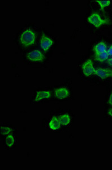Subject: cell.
<instances>
[{"label": "cell", "instance_id": "6da1fadb", "mask_svg": "<svg viewBox=\"0 0 112 170\" xmlns=\"http://www.w3.org/2000/svg\"><path fill=\"white\" fill-rule=\"evenodd\" d=\"M36 35L34 31L30 28L23 31L19 37V42L24 47H28L33 45L36 41Z\"/></svg>", "mask_w": 112, "mask_h": 170}, {"label": "cell", "instance_id": "7a4b0ae2", "mask_svg": "<svg viewBox=\"0 0 112 170\" xmlns=\"http://www.w3.org/2000/svg\"><path fill=\"white\" fill-rule=\"evenodd\" d=\"M87 21L97 28L100 27L103 25L110 23V21L108 19H102L100 16L97 13H93L87 18Z\"/></svg>", "mask_w": 112, "mask_h": 170}, {"label": "cell", "instance_id": "3957f363", "mask_svg": "<svg viewBox=\"0 0 112 170\" xmlns=\"http://www.w3.org/2000/svg\"><path fill=\"white\" fill-rule=\"evenodd\" d=\"M26 56L28 60L32 62H42L45 58L43 53L40 50L29 52L27 53Z\"/></svg>", "mask_w": 112, "mask_h": 170}, {"label": "cell", "instance_id": "277c9868", "mask_svg": "<svg viewBox=\"0 0 112 170\" xmlns=\"http://www.w3.org/2000/svg\"><path fill=\"white\" fill-rule=\"evenodd\" d=\"M82 69L83 74L86 77H90L94 74L95 68L93 65V61L91 59H88L84 62L82 66Z\"/></svg>", "mask_w": 112, "mask_h": 170}, {"label": "cell", "instance_id": "5b68a950", "mask_svg": "<svg viewBox=\"0 0 112 170\" xmlns=\"http://www.w3.org/2000/svg\"><path fill=\"white\" fill-rule=\"evenodd\" d=\"M54 42L49 37L46 36L43 33L42 34L40 39V46L44 52H47L52 46Z\"/></svg>", "mask_w": 112, "mask_h": 170}, {"label": "cell", "instance_id": "8992f818", "mask_svg": "<svg viewBox=\"0 0 112 170\" xmlns=\"http://www.w3.org/2000/svg\"><path fill=\"white\" fill-rule=\"evenodd\" d=\"M94 74L102 79L112 77V69L109 68H97L95 69Z\"/></svg>", "mask_w": 112, "mask_h": 170}, {"label": "cell", "instance_id": "52a82bcc", "mask_svg": "<svg viewBox=\"0 0 112 170\" xmlns=\"http://www.w3.org/2000/svg\"><path fill=\"white\" fill-rule=\"evenodd\" d=\"M55 97L58 99H63L68 98L69 95V91L66 88H60L55 90Z\"/></svg>", "mask_w": 112, "mask_h": 170}, {"label": "cell", "instance_id": "ba28073f", "mask_svg": "<svg viewBox=\"0 0 112 170\" xmlns=\"http://www.w3.org/2000/svg\"><path fill=\"white\" fill-rule=\"evenodd\" d=\"M51 96V93L49 91H39L36 93L35 101L38 102L45 99H49Z\"/></svg>", "mask_w": 112, "mask_h": 170}, {"label": "cell", "instance_id": "9c48e42d", "mask_svg": "<svg viewBox=\"0 0 112 170\" xmlns=\"http://www.w3.org/2000/svg\"><path fill=\"white\" fill-rule=\"evenodd\" d=\"M60 123L58 118L55 116H52L50 123H49V128L53 130H56L60 129Z\"/></svg>", "mask_w": 112, "mask_h": 170}, {"label": "cell", "instance_id": "30bf717a", "mask_svg": "<svg viewBox=\"0 0 112 170\" xmlns=\"http://www.w3.org/2000/svg\"><path fill=\"white\" fill-rule=\"evenodd\" d=\"M109 54L108 52H103L101 53H95L94 59L97 62H102L107 60L109 57Z\"/></svg>", "mask_w": 112, "mask_h": 170}, {"label": "cell", "instance_id": "8fae6325", "mask_svg": "<svg viewBox=\"0 0 112 170\" xmlns=\"http://www.w3.org/2000/svg\"><path fill=\"white\" fill-rule=\"evenodd\" d=\"M93 50L95 53L107 51V45L104 41H100L94 46Z\"/></svg>", "mask_w": 112, "mask_h": 170}, {"label": "cell", "instance_id": "7c38bea8", "mask_svg": "<svg viewBox=\"0 0 112 170\" xmlns=\"http://www.w3.org/2000/svg\"><path fill=\"white\" fill-rule=\"evenodd\" d=\"M58 119L60 124L63 126H66L70 123L71 122V118L68 114H64L59 116Z\"/></svg>", "mask_w": 112, "mask_h": 170}, {"label": "cell", "instance_id": "4fadbf2b", "mask_svg": "<svg viewBox=\"0 0 112 170\" xmlns=\"http://www.w3.org/2000/svg\"><path fill=\"white\" fill-rule=\"evenodd\" d=\"M15 142V137L12 134H8L6 137L5 143L8 148L13 147Z\"/></svg>", "mask_w": 112, "mask_h": 170}, {"label": "cell", "instance_id": "5bb4252c", "mask_svg": "<svg viewBox=\"0 0 112 170\" xmlns=\"http://www.w3.org/2000/svg\"><path fill=\"white\" fill-rule=\"evenodd\" d=\"M95 2H97V3L100 6V9L104 11V8L107 7L111 4V1L109 0H106V1H95Z\"/></svg>", "mask_w": 112, "mask_h": 170}, {"label": "cell", "instance_id": "9a60e30c", "mask_svg": "<svg viewBox=\"0 0 112 170\" xmlns=\"http://www.w3.org/2000/svg\"><path fill=\"white\" fill-rule=\"evenodd\" d=\"M12 132V129L7 127H1V134L2 136L8 135Z\"/></svg>", "mask_w": 112, "mask_h": 170}, {"label": "cell", "instance_id": "2e32d148", "mask_svg": "<svg viewBox=\"0 0 112 170\" xmlns=\"http://www.w3.org/2000/svg\"><path fill=\"white\" fill-rule=\"evenodd\" d=\"M107 103H108V104H109V105H111V106H112V93L111 94V95H110V97H109V100H108Z\"/></svg>", "mask_w": 112, "mask_h": 170}, {"label": "cell", "instance_id": "e0dca14e", "mask_svg": "<svg viewBox=\"0 0 112 170\" xmlns=\"http://www.w3.org/2000/svg\"><path fill=\"white\" fill-rule=\"evenodd\" d=\"M107 62L108 65H109L110 66H112V57L107 60Z\"/></svg>", "mask_w": 112, "mask_h": 170}, {"label": "cell", "instance_id": "ac0fdd59", "mask_svg": "<svg viewBox=\"0 0 112 170\" xmlns=\"http://www.w3.org/2000/svg\"><path fill=\"white\" fill-rule=\"evenodd\" d=\"M108 54H109V56H112V46H111V47L108 49V50L107 51Z\"/></svg>", "mask_w": 112, "mask_h": 170}, {"label": "cell", "instance_id": "d6986e66", "mask_svg": "<svg viewBox=\"0 0 112 170\" xmlns=\"http://www.w3.org/2000/svg\"><path fill=\"white\" fill-rule=\"evenodd\" d=\"M108 114L112 118V108H109L108 111Z\"/></svg>", "mask_w": 112, "mask_h": 170}]
</instances>
